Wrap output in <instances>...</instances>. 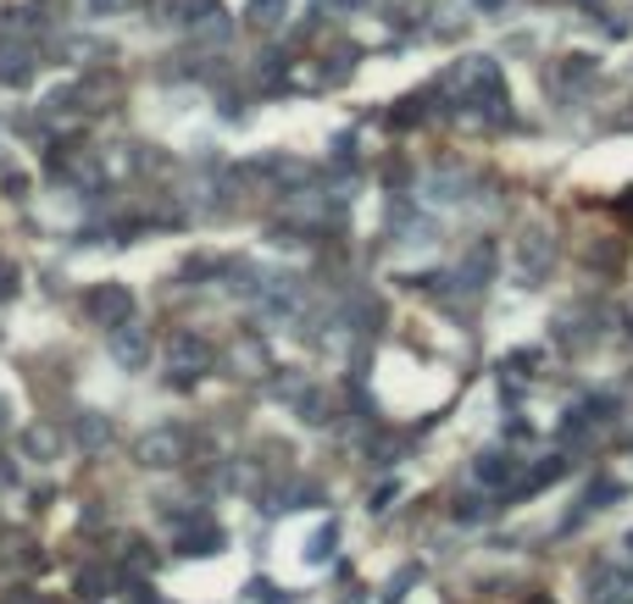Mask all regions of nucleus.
I'll use <instances>...</instances> for the list:
<instances>
[{"mask_svg": "<svg viewBox=\"0 0 633 604\" xmlns=\"http://www.w3.org/2000/svg\"><path fill=\"white\" fill-rule=\"evenodd\" d=\"M106 433H112V427H106L101 416H90V421H79V444H90V449H95V444H106Z\"/></svg>", "mask_w": 633, "mask_h": 604, "instance_id": "423d86ee", "label": "nucleus"}, {"mask_svg": "<svg viewBox=\"0 0 633 604\" xmlns=\"http://www.w3.org/2000/svg\"><path fill=\"white\" fill-rule=\"evenodd\" d=\"M90 12H123V7H134V0H84Z\"/></svg>", "mask_w": 633, "mask_h": 604, "instance_id": "6e6552de", "label": "nucleus"}, {"mask_svg": "<svg viewBox=\"0 0 633 604\" xmlns=\"http://www.w3.org/2000/svg\"><path fill=\"white\" fill-rule=\"evenodd\" d=\"M206 366H211V350H206L195 333H178L173 350H167V372H178V383H189V377H200Z\"/></svg>", "mask_w": 633, "mask_h": 604, "instance_id": "f03ea898", "label": "nucleus"}, {"mask_svg": "<svg viewBox=\"0 0 633 604\" xmlns=\"http://www.w3.org/2000/svg\"><path fill=\"white\" fill-rule=\"evenodd\" d=\"M34 45L29 40H12V34H0V84H29L34 79Z\"/></svg>", "mask_w": 633, "mask_h": 604, "instance_id": "7ed1b4c3", "label": "nucleus"}, {"mask_svg": "<svg viewBox=\"0 0 633 604\" xmlns=\"http://www.w3.org/2000/svg\"><path fill=\"white\" fill-rule=\"evenodd\" d=\"M0 427H7V405H0Z\"/></svg>", "mask_w": 633, "mask_h": 604, "instance_id": "1a4fd4ad", "label": "nucleus"}, {"mask_svg": "<svg viewBox=\"0 0 633 604\" xmlns=\"http://www.w3.org/2000/svg\"><path fill=\"white\" fill-rule=\"evenodd\" d=\"M29 449H34V455H40V449L51 455V449H56V433H40V427H34V433H29Z\"/></svg>", "mask_w": 633, "mask_h": 604, "instance_id": "0eeeda50", "label": "nucleus"}, {"mask_svg": "<svg viewBox=\"0 0 633 604\" xmlns=\"http://www.w3.org/2000/svg\"><path fill=\"white\" fill-rule=\"evenodd\" d=\"M112 355H117L123 366H145L151 344H145V333H139L134 322H123V327H112Z\"/></svg>", "mask_w": 633, "mask_h": 604, "instance_id": "20e7f679", "label": "nucleus"}, {"mask_svg": "<svg viewBox=\"0 0 633 604\" xmlns=\"http://www.w3.org/2000/svg\"><path fill=\"white\" fill-rule=\"evenodd\" d=\"M84 311H90V322H101V327H123V322L134 316V294H128V283H101V289L84 294Z\"/></svg>", "mask_w": 633, "mask_h": 604, "instance_id": "f257e3e1", "label": "nucleus"}, {"mask_svg": "<svg viewBox=\"0 0 633 604\" xmlns=\"http://www.w3.org/2000/svg\"><path fill=\"white\" fill-rule=\"evenodd\" d=\"M173 455H178V438H173V433H156V438L139 444V460H145V466H173Z\"/></svg>", "mask_w": 633, "mask_h": 604, "instance_id": "39448f33", "label": "nucleus"}]
</instances>
